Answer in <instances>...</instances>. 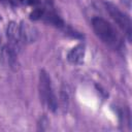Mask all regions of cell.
<instances>
[{
    "label": "cell",
    "instance_id": "cell-6",
    "mask_svg": "<svg viewBox=\"0 0 132 132\" xmlns=\"http://www.w3.org/2000/svg\"><path fill=\"white\" fill-rule=\"evenodd\" d=\"M20 29H21V34H22V39H23L24 44L29 43V42H33L37 38V35H38L37 30L34 27L30 26L29 24L22 23L20 25Z\"/></svg>",
    "mask_w": 132,
    "mask_h": 132
},
{
    "label": "cell",
    "instance_id": "cell-2",
    "mask_svg": "<svg viewBox=\"0 0 132 132\" xmlns=\"http://www.w3.org/2000/svg\"><path fill=\"white\" fill-rule=\"evenodd\" d=\"M38 89H39V96H40V100L42 104L47 109L55 111L57 108V99L54 93L51 77L44 70L40 71Z\"/></svg>",
    "mask_w": 132,
    "mask_h": 132
},
{
    "label": "cell",
    "instance_id": "cell-7",
    "mask_svg": "<svg viewBox=\"0 0 132 132\" xmlns=\"http://www.w3.org/2000/svg\"><path fill=\"white\" fill-rule=\"evenodd\" d=\"M85 46L82 44H77L69 51L67 59L72 64H81L85 58Z\"/></svg>",
    "mask_w": 132,
    "mask_h": 132
},
{
    "label": "cell",
    "instance_id": "cell-5",
    "mask_svg": "<svg viewBox=\"0 0 132 132\" xmlns=\"http://www.w3.org/2000/svg\"><path fill=\"white\" fill-rule=\"evenodd\" d=\"M6 35H7L8 41H9L8 44H10L16 51H19L21 48L22 44H24L19 24L14 23V22L9 23L7 26V29H6Z\"/></svg>",
    "mask_w": 132,
    "mask_h": 132
},
{
    "label": "cell",
    "instance_id": "cell-1",
    "mask_svg": "<svg viewBox=\"0 0 132 132\" xmlns=\"http://www.w3.org/2000/svg\"><path fill=\"white\" fill-rule=\"evenodd\" d=\"M92 27L97 37L109 47L118 50L122 46L121 35L108 21L96 16L92 20Z\"/></svg>",
    "mask_w": 132,
    "mask_h": 132
},
{
    "label": "cell",
    "instance_id": "cell-3",
    "mask_svg": "<svg viewBox=\"0 0 132 132\" xmlns=\"http://www.w3.org/2000/svg\"><path fill=\"white\" fill-rule=\"evenodd\" d=\"M105 8H106V11L108 12V14L110 15V18L114 21V23L124 31L128 40H130L131 39L130 18L126 13H124L122 10H120L119 7H117L114 4H112L110 2H105Z\"/></svg>",
    "mask_w": 132,
    "mask_h": 132
},
{
    "label": "cell",
    "instance_id": "cell-4",
    "mask_svg": "<svg viewBox=\"0 0 132 132\" xmlns=\"http://www.w3.org/2000/svg\"><path fill=\"white\" fill-rule=\"evenodd\" d=\"M0 59L4 66L13 70L18 68V51L10 44H6L2 47Z\"/></svg>",
    "mask_w": 132,
    "mask_h": 132
}]
</instances>
